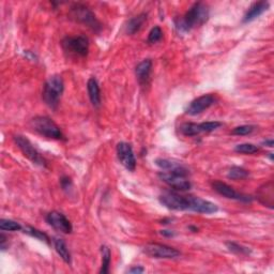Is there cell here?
Returning a JSON list of instances; mask_svg holds the SVG:
<instances>
[{"mask_svg":"<svg viewBox=\"0 0 274 274\" xmlns=\"http://www.w3.org/2000/svg\"><path fill=\"white\" fill-rule=\"evenodd\" d=\"M209 7L202 3L194 4L182 18L176 21V27L181 32H188L193 28L203 25L209 19Z\"/></svg>","mask_w":274,"mask_h":274,"instance_id":"cell-1","label":"cell"},{"mask_svg":"<svg viewBox=\"0 0 274 274\" xmlns=\"http://www.w3.org/2000/svg\"><path fill=\"white\" fill-rule=\"evenodd\" d=\"M64 90V83L60 75H53L51 76L43 87L42 99L44 103L51 107L53 110H56L57 106L59 105L60 97Z\"/></svg>","mask_w":274,"mask_h":274,"instance_id":"cell-2","label":"cell"},{"mask_svg":"<svg viewBox=\"0 0 274 274\" xmlns=\"http://www.w3.org/2000/svg\"><path fill=\"white\" fill-rule=\"evenodd\" d=\"M68 17L78 24H82L87 26L88 28H90L94 32H99L102 29V25L99 22V19L96 18L91 10L85 5H73L70 11H68Z\"/></svg>","mask_w":274,"mask_h":274,"instance_id":"cell-3","label":"cell"},{"mask_svg":"<svg viewBox=\"0 0 274 274\" xmlns=\"http://www.w3.org/2000/svg\"><path fill=\"white\" fill-rule=\"evenodd\" d=\"M30 128L47 139L52 140H62L63 134L58 126L51 118H48L46 116H37L32 118L29 122Z\"/></svg>","mask_w":274,"mask_h":274,"instance_id":"cell-4","label":"cell"},{"mask_svg":"<svg viewBox=\"0 0 274 274\" xmlns=\"http://www.w3.org/2000/svg\"><path fill=\"white\" fill-rule=\"evenodd\" d=\"M61 45L65 53L78 57H85L89 52V40L85 36L65 37Z\"/></svg>","mask_w":274,"mask_h":274,"instance_id":"cell-5","label":"cell"},{"mask_svg":"<svg viewBox=\"0 0 274 274\" xmlns=\"http://www.w3.org/2000/svg\"><path fill=\"white\" fill-rule=\"evenodd\" d=\"M13 140L16 146L21 149V151L28 160H30L36 165L41 166V167H46L45 159L41 155V153L35 148V146L30 143V141L23 135H14Z\"/></svg>","mask_w":274,"mask_h":274,"instance_id":"cell-6","label":"cell"},{"mask_svg":"<svg viewBox=\"0 0 274 274\" xmlns=\"http://www.w3.org/2000/svg\"><path fill=\"white\" fill-rule=\"evenodd\" d=\"M144 253L155 259H174L180 256V252L175 248L161 243H148L143 248Z\"/></svg>","mask_w":274,"mask_h":274,"instance_id":"cell-7","label":"cell"},{"mask_svg":"<svg viewBox=\"0 0 274 274\" xmlns=\"http://www.w3.org/2000/svg\"><path fill=\"white\" fill-rule=\"evenodd\" d=\"M160 202L169 210H189V196H183L176 192H165L159 197Z\"/></svg>","mask_w":274,"mask_h":274,"instance_id":"cell-8","label":"cell"},{"mask_svg":"<svg viewBox=\"0 0 274 274\" xmlns=\"http://www.w3.org/2000/svg\"><path fill=\"white\" fill-rule=\"evenodd\" d=\"M159 178L163 182L169 185V187L175 191L185 192V191L191 190L192 188V183L188 179V176H184L181 174L163 170L159 174Z\"/></svg>","mask_w":274,"mask_h":274,"instance_id":"cell-9","label":"cell"},{"mask_svg":"<svg viewBox=\"0 0 274 274\" xmlns=\"http://www.w3.org/2000/svg\"><path fill=\"white\" fill-rule=\"evenodd\" d=\"M222 125L219 121H209L202 123H193V122H185L181 124L180 132L184 136H196L200 133H209L219 129Z\"/></svg>","mask_w":274,"mask_h":274,"instance_id":"cell-10","label":"cell"},{"mask_svg":"<svg viewBox=\"0 0 274 274\" xmlns=\"http://www.w3.org/2000/svg\"><path fill=\"white\" fill-rule=\"evenodd\" d=\"M211 185L215 192L228 199H233V200H238L242 202H251L253 200V197L251 196V195L239 193L236 190H233V188H231L230 185L224 183L222 181H213Z\"/></svg>","mask_w":274,"mask_h":274,"instance_id":"cell-11","label":"cell"},{"mask_svg":"<svg viewBox=\"0 0 274 274\" xmlns=\"http://www.w3.org/2000/svg\"><path fill=\"white\" fill-rule=\"evenodd\" d=\"M46 222L50 226H52L55 230L62 232V233H71L73 230L71 222L66 219L64 214L58 212V211H52L46 215Z\"/></svg>","mask_w":274,"mask_h":274,"instance_id":"cell-12","label":"cell"},{"mask_svg":"<svg viewBox=\"0 0 274 274\" xmlns=\"http://www.w3.org/2000/svg\"><path fill=\"white\" fill-rule=\"evenodd\" d=\"M117 155L120 163L129 172H134L136 168V159L132 149V146L128 143L121 142L117 145Z\"/></svg>","mask_w":274,"mask_h":274,"instance_id":"cell-13","label":"cell"},{"mask_svg":"<svg viewBox=\"0 0 274 274\" xmlns=\"http://www.w3.org/2000/svg\"><path fill=\"white\" fill-rule=\"evenodd\" d=\"M215 101H217V99H215L213 94H203L197 97V99L193 100L189 104L187 110H185V114L190 116L199 115L206 110H208L209 107H211L215 103Z\"/></svg>","mask_w":274,"mask_h":274,"instance_id":"cell-14","label":"cell"},{"mask_svg":"<svg viewBox=\"0 0 274 274\" xmlns=\"http://www.w3.org/2000/svg\"><path fill=\"white\" fill-rule=\"evenodd\" d=\"M218 206L209 200L202 199L200 197L189 196V211L203 214H212L218 212Z\"/></svg>","mask_w":274,"mask_h":274,"instance_id":"cell-15","label":"cell"},{"mask_svg":"<svg viewBox=\"0 0 274 274\" xmlns=\"http://www.w3.org/2000/svg\"><path fill=\"white\" fill-rule=\"evenodd\" d=\"M152 70V61L150 59H145L135 67V74L141 85H147L150 80Z\"/></svg>","mask_w":274,"mask_h":274,"instance_id":"cell-16","label":"cell"},{"mask_svg":"<svg viewBox=\"0 0 274 274\" xmlns=\"http://www.w3.org/2000/svg\"><path fill=\"white\" fill-rule=\"evenodd\" d=\"M257 198L262 203L267 206L270 209L273 208V182L270 181L265 183L262 187L259 188L257 193Z\"/></svg>","mask_w":274,"mask_h":274,"instance_id":"cell-17","label":"cell"},{"mask_svg":"<svg viewBox=\"0 0 274 274\" xmlns=\"http://www.w3.org/2000/svg\"><path fill=\"white\" fill-rule=\"evenodd\" d=\"M269 8L268 2H258L254 4L247 12V14L243 17V23H250L254 19L259 17L261 14L265 13Z\"/></svg>","mask_w":274,"mask_h":274,"instance_id":"cell-18","label":"cell"},{"mask_svg":"<svg viewBox=\"0 0 274 274\" xmlns=\"http://www.w3.org/2000/svg\"><path fill=\"white\" fill-rule=\"evenodd\" d=\"M87 89H88V94H89V99L91 104L94 107H100L101 106V90L100 86L97 81L94 77L89 78V81L87 83Z\"/></svg>","mask_w":274,"mask_h":274,"instance_id":"cell-19","label":"cell"},{"mask_svg":"<svg viewBox=\"0 0 274 274\" xmlns=\"http://www.w3.org/2000/svg\"><path fill=\"white\" fill-rule=\"evenodd\" d=\"M146 21H147V14L145 13L132 17L130 21L126 23V26H125L126 33L135 35L136 32H139L142 29L143 25L146 23Z\"/></svg>","mask_w":274,"mask_h":274,"instance_id":"cell-20","label":"cell"},{"mask_svg":"<svg viewBox=\"0 0 274 274\" xmlns=\"http://www.w3.org/2000/svg\"><path fill=\"white\" fill-rule=\"evenodd\" d=\"M53 243H54L56 252L58 253V255L61 257V259L65 263H68V265H70L71 263V253H70V251H68L64 240L61 238L55 237V238H53Z\"/></svg>","mask_w":274,"mask_h":274,"instance_id":"cell-21","label":"cell"},{"mask_svg":"<svg viewBox=\"0 0 274 274\" xmlns=\"http://www.w3.org/2000/svg\"><path fill=\"white\" fill-rule=\"evenodd\" d=\"M101 253H102V266L100 269L101 274H106L110 272V266L112 261V253L109 247L102 246L101 248Z\"/></svg>","mask_w":274,"mask_h":274,"instance_id":"cell-22","label":"cell"},{"mask_svg":"<svg viewBox=\"0 0 274 274\" xmlns=\"http://www.w3.org/2000/svg\"><path fill=\"white\" fill-rule=\"evenodd\" d=\"M23 231L27 234H29V236H31L36 239H39L40 241H43L45 242L46 244H51V239L50 237L47 236V234L41 230H39L35 227H31V226H26V227H23Z\"/></svg>","mask_w":274,"mask_h":274,"instance_id":"cell-23","label":"cell"},{"mask_svg":"<svg viewBox=\"0 0 274 274\" xmlns=\"http://www.w3.org/2000/svg\"><path fill=\"white\" fill-rule=\"evenodd\" d=\"M227 177L231 180H242L249 177V172L239 166H232L227 174Z\"/></svg>","mask_w":274,"mask_h":274,"instance_id":"cell-24","label":"cell"},{"mask_svg":"<svg viewBox=\"0 0 274 274\" xmlns=\"http://www.w3.org/2000/svg\"><path fill=\"white\" fill-rule=\"evenodd\" d=\"M226 247L227 249L236 255H241V256H248L251 254V250L247 247H243L239 243L236 242H226Z\"/></svg>","mask_w":274,"mask_h":274,"instance_id":"cell-25","label":"cell"},{"mask_svg":"<svg viewBox=\"0 0 274 274\" xmlns=\"http://www.w3.org/2000/svg\"><path fill=\"white\" fill-rule=\"evenodd\" d=\"M0 229H2L3 231H17V230H23V226L15 221L2 219L0 220Z\"/></svg>","mask_w":274,"mask_h":274,"instance_id":"cell-26","label":"cell"},{"mask_svg":"<svg viewBox=\"0 0 274 274\" xmlns=\"http://www.w3.org/2000/svg\"><path fill=\"white\" fill-rule=\"evenodd\" d=\"M234 151L238 153H242V154H253L256 153L259 151V148L257 146L253 145V144H240L234 147Z\"/></svg>","mask_w":274,"mask_h":274,"instance_id":"cell-27","label":"cell"},{"mask_svg":"<svg viewBox=\"0 0 274 274\" xmlns=\"http://www.w3.org/2000/svg\"><path fill=\"white\" fill-rule=\"evenodd\" d=\"M155 165L159 166V167L162 169V170H165V172H169V170H174L177 167H179L180 164H177V163H174L167 159H156L155 160Z\"/></svg>","mask_w":274,"mask_h":274,"instance_id":"cell-28","label":"cell"},{"mask_svg":"<svg viewBox=\"0 0 274 274\" xmlns=\"http://www.w3.org/2000/svg\"><path fill=\"white\" fill-rule=\"evenodd\" d=\"M162 38H163L162 29L159 26H155L151 29V31L149 32L148 40L147 41H148L149 44H155V43H158L159 41H161Z\"/></svg>","mask_w":274,"mask_h":274,"instance_id":"cell-29","label":"cell"},{"mask_svg":"<svg viewBox=\"0 0 274 274\" xmlns=\"http://www.w3.org/2000/svg\"><path fill=\"white\" fill-rule=\"evenodd\" d=\"M256 126L255 125H240L234 128L231 132L232 135H237V136H244V135H249L255 131Z\"/></svg>","mask_w":274,"mask_h":274,"instance_id":"cell-30","label":"cell"},{"mask_svg":"<svg viewBox=\"0 0 274 274\" xmlns=\"http://www.w3.org/2000/svg\"><path fill=\"white\" fill-rule=\"evenodd\" d=\"M60 184H61L62 190H64V191L70 190L72 188V181L68 177H62L60 180Z\"/></svg>","mask_w":274,"mask_h":274,"instance_id":"cell-31","label":"cell"},{"mask_svg":"<svg viewBox=\"0 0 274 274\" xmlns=\"http://www.w3.org/2000/svg\"><path fill=\"white\" fill-rule=\"evenodd\" d=\"M126 272H128V273H137V274H139V273L145 272V269L143 267H141V266H137V267H132L131 269H129Z\"/></svg>","mask_w":274,"mask_h":274,"instance_id":"cell-32","label":"cell"},{"mask_svg":"<svg viewBox=\"0 0 274 274\" xmlns=\"http://www.w3.org/2000/svg\"><path fill=\"white\" fill-rule=\"evenodd\" d=\"M161 234H163L165 237H174L175 232L172 230H161Z\"/></svg>","mask_w":274,"mask_h":274,"instance_id":"cell-33","label":"cell"},{"mask_svg":"<svg viewBox=\"0 0 274 274\" xmlns=\"http://www.w3.org/2000/svg\"><path fill=\"white\" fill-rule=\"evenodd\" d=\"M263 145H266V146L270 147V148H272V147H273V140H268V141H265V142H263Z\"/></svg>","mask_w":274,"mask_h":274,"instance_id":"cell-34","label":"cell"}]
</instances>
